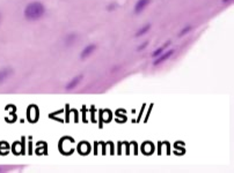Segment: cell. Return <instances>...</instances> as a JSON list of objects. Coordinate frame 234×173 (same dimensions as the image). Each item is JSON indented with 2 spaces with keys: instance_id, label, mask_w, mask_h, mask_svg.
Instances as JSON below:
<instances>
[{
  "instance_id": "obj_10",
  "label": "cell",
  "mask_w": 234,
  "mask_h": 173,
  "mask_svg": "<svg viewBox=\"0 0 234 173\" xmlns=\"http://www.w3.org/2000/svg\"><path fill=\"white\" fill-rule=\"evenodd\" d=\"M191 30V25H188V27H185L184 29H182L181 30V32H180V36H183V35H185L188 31H190Z\"/></svg>"
},
{
  "instance_id": "obj_11",
  "label": "cell",
  "mask_w": 234,
  "mask_h": 173,
  "mask_svg": "<svg viewBox=\"0 0 234 173\" xmlns=\"http://www.w3.org/2000/svg\"><path fill=\"white\" fill-rule=\"evenodd\" d=\"M147 44H148V43H147V42H145V43H144L141 46H139V47H138V50H141V49H144L145 46H147Z\"/></svg>"
},
{
  "instance_id": "obj_12",
  "label": "cell",
  "mask_w": 234,
  "mask_h": 173,
  "mask_svg": "<svg viewBox=\"0 0 234 173\" xmlns=\"http://www.w3.org/2000/svg\"><path fill=\"white\" fill-rule=\"evenodd\" d=\"M227 1H232V0H223V2H227Z\"/></svg>"
},
{
  "instance_id": "obj_8",
  "label": "cell",
  "mask_w": 234,
  "mask_h": 173,
  "mask_svg": "<svg viewBox=\"0 0 234 173\" xmlns=\"http://www.w3.org/2000/svg\"><path fill=\"white\" fill-rule=\"evenodd\" d=\"M151 29V24H145L144 27H141L138 31H137L136 36L137 37H140V36H144L145 34H147L148 32V30Z\"/></svg>"
},
{
  "instance_id": "obj_13",
  "label": "cell",
  "mask_w": 234,
  "mask_h": 173,
  "mask_svg": "<svg viewBox=\"0 0 234 173\" xmlns=\"http://www.w3.org/2000/svg\"><path fill=\"white\" fill-rule=\"evenodd\" d=\"M0 23H1V13H0Z\"/></svg>"
},
{
  "instance_id": "obj_2",
  "label": "cell",
  "mask_w": 234,
  "mask_h": 173,
  "mask_svg": "<svg viewBox=\"0 0 234 173\" xmlns=\"http://www.w3.org/2000/svg\"><path fill=\"white\" fill-rule=\"evenodd\" d=\"M82 78H83V75H77L76 77H73L72 80H70V81H68V82L66 83V85H65V89H66L67 91H70V90H73V89H76V88L78 87L79 84L81 83Z\"/></svg>"
},
{
  "instance_id": "obj_6",
  "label": "cell",
  "mask_w": 234,
  "mask_h": 173,
  "mask_svg": "<svg viewBox=\"0 0 234 173\" xmlns=\"http://www.w3.org/2000/svg\"><path fill=\"white\" fill-rule=\"evenodd\" d=\"M151 4V0H138L135 5V13L140 14L143 11L147 8V6Z\"/></svg>"
},
{
  "instance_id": "obj_4",
  "label": "cell",
  "mask_w": 234,
  "mask_h": 173,
  "mask_svg": "<svg viewBox=\"0 0 234 173\" xmlns=\"http://www.w3.org/2000/svg\"><path fill=\"white\" fill-rule=\"evenodd\" d=\"M96 44H89V45H87L82 51H81V53H80V58L83 60V59H87L88 57H91L94 52H95V50H96Z\"/></svg>"
},
{
  "instance_id": "obj_3",
  "label": "cell",
  "mask_w": 234,
  "mask_h": 173,
  "mask_svg": "<svg viewBox=\"0 0 234 173\" xmlns=\"http://www.w3.org/2000/svg\"><path fill=\"white\" fill-rule=\"evenodd\" d=\"M14 71L11 67H4L0 69V84L5 83L8 78H11V76L13 75Z\"/></svg>"
},
{
  "instance_id": "obj_9",
  "label": "cell",
  "mask_w": 234,
  "mask_h": 173,
  "mask_svg": "<svg viewBox=\"0 0 234 173\" xmlns=\"http://www.w3.org/2000/svg\"><path fill=\"white\" fill-rule=\"evenodd\" d=\"M168 45H169V43H167V44H166V45H163V46H161V47H159V49H156V51H154V52H153V53H152V57H159V56H160V54H161V53H163V52H165V51H166V47H167V46H168Z\"/></svg>"
},
{
  "instance_id": "obj_5",
  "label": "cell",
  "mask_w": 234,
  "mask_h": 173,
  "mask_svg": "<svg viewBox=\"0 0 234 173\" xmlns=\"http://www.w3.org/2000/svg\"><path fill=\"white\" fill-rule=\"evenodd\" d=\"M173 53H174V50H169V51H165L163 53H161L159 57H156V61L153 62V65L156 66V65H160V64H162V62H165L166 60H168L169 58L173 56Z\"/></svg>"
},
{
  "instance_id": "obj_7",
  "label": "cell",
  "mask_w": 234,
  "mask_h": 173,
  "mask_svg": "<svg viewBox=\"0 0 234 173\" xmlns=\"http://www.w3.org/2000/svg\"><path fill=\"white\" fill-rule=\"evenodd\" d=\"M77 40V35L76 34H68L66 37H65V45L66 46H71L76 43Z\"/></svg>"
},
{
  "instance_id": "obj_1",
  "label": "cell",
  "mask_w": 234,
  "mask_h": 173,
  "mask_svg": "<svg viewBox=\"0 0 234 173\" xmlns=\"http://www.w3.org/2000/svg\"><path fill=\"white\" fill-rule=\"evenodd\" d=\"M45 13V7L39 1H33L24 8V18L29 21L39 20Z\"/></svg>"
}]
</instances>
